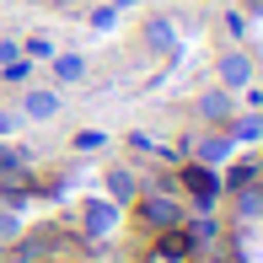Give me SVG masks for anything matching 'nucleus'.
I'll return each mask as SVG.
<instances>
[{
  "mask_svg": "<svg viewBox=\"0 0 263 263\" xmlns=\"http://www.w3.org/2000/svg\"><path fill=\"white\" fill-rule=\"evenodd\" d=\"M54 6H76V0H54Z\"/></svg>",
  "mask_w": 263,
  "mask_h": 263,
  "instance_id": "21",
  "label": "nucleus"
},
{
  "mask_svg": "<svg viewBox=\"0 0 263 263\" xmlns=\"http://www.w3.org/2000/svg\"><path fill=\"white\" fill-rule=\"evenodd\" d=\"M215 76H220L226 91H247V86H253V76H258V59L247 54V49H220V59H215Z\"/></svg>",
  "mask_w": 263,
  "mask_h": 263,
  "instance_id": "1",
  "label": "nucleus"
},
{
  "mask_svg": "<svg viewBox=\"0 0 263 263\" xmlns=\"http://www.w3.org/2000/svg\"><path fill=\"white\" fill-rule=\"evenodd\" d=\"M113 16H118L113 6H97V11H91V27H113Z\"/></svg>",
  "mask_w": 263,
  "mask_h": 263,
  "instance_id": "18",
  "label": "nucleus"
},
{
  "mask_svg": "<svg viewBox=\"0 0 263 263\" xmlns=\"http://www.w3.org/2000/svg\"><path fill=\"white\" fill-rule=\"evenodd\" d=\"M49 54H54L49 38H27V59H49Z\"/></svg>",
  "mask_w": 263,
  "mask_h": 263,
  "instance_id": "17",
  "label": "nucleus"
},
{
  "mask_svg": "<svg viewBox=\"0 0 263 263\" xmlns=\"http://www.w3.org/2000/svg\"><path fill=\"white\" fill-rule=\"evenodd\" d=\"M76 145H81V151H102V129H81Z\"/></svg>",
  "mask_w": 263,
  "mask_h": 263,
  "instance_id": "16",
  "label": "nucleus"
},
{
  "mask_svg": "<svg viewBox=\"0 0 263 263\" xmlns=\"http://www.w3.org/2000/svg\"><path fill=\"white\" fill-rule=\"evenodd\" d=\"M27 76H32V65H27L22 54H16V59H6V81H16V86H22Z\"/></svg>",
  "mask_w": 263,
  "mask_h": 263,
  "instance_id": "15",
  "label": "nucleus"
},
{
  "mask_svg": "<svg viewBox=\"0 0 263 263\" xmlns=\"http://www.w3.org/2000/svg\"><path fill=\"white\" fill-rule=\"evenodd\" d=\"M22 113H27L32 124H49V118L59 113V91L54 86H27L22 91Z\"/></svg>",
  "mask_w": 263,
  "mask_h": 263,
  "instance_id": "8",
  "label": "nucleus"
},
{
  "mask_svg": "<svg viewBox=\"0 0 263 263\" xmlns=\"http://www.w3.org/2000/svg\"><path fill=\"white\" fill-rule=\"evenodd\" d=\"M107 199H113V204H135L140 199V177L129 172V166H107Z\"/></svg>",
  "mask_w": 263,
  "mask_h": 263,
  "instance_id": "10",
  "label": "nucleus"
},
{
  "mask_svg": "<svg viewBox=\"0 0 263 263\" xmlns=\"http://www.w3.org/2000/svg\"><path fill=\"white\" fill-rule=\"evenodd\" d=\"M177 177H183V188L194 194L199 210H210L215 199H220V177H215V166H204V161H183V172H177Z\"/></svg>",
  "mask_w": 263,
  "mask_h": 263,
  "instance_id": "3",
  "label": "nucleus"
},
{
  "mask_svg": "<svg viewBox=\"0 0 263 263\" xmlns=\"http://www.w3.org/2000/svg\"><path fill=\"white\" fill-rule=\"evenodd\" d=\"M49 65H54V81H65V86L86 76V59L81 54H49Z\"/></svg>",
  "mask_w": 263,
  "mask_h": 263,
  "instance_id": "11",
  "label": "nucleus"
},
{
  "mask_svg": "<svg viewBox=\"0 0 263 263\" xmlns=\"http://www.w3.org/2000/svg\"><path fill=\"white\" fill-rule=\"evenodd\" d=\"M135 210H140V220H145L151 231H172V226L188 220L183 204H177L172 194H145V199H135Z\"/></svg>",
  "mask_w": 263,
  "mask_h": 263,
  "instance_id": "2",
  "label": "nucleus"
},
{
  "mask_svg": "<svg viewBox=\"0 0 263 263\" xmlns=\"http://www.w3.org/2000/svg\"><path fill=\"white\" fill-rule=\"evenodd\" d=\"M226 135H231V140H258V135H263V118H231Z\"/></svg>",
  "mask_w": 263,
  "mask_h": 263,
  "instance_id": "13",
  "label": "nucleus"
},
{
  "mask_svg": "<svg viewBox=\"0 0 263 263\" xmlns=\"http://www.w3.org/2000/svg\"><path fill=\"white\" fill-rule=\"evenodd\" d=\"M140 49H151L156 59L177 54V22L172 16H145L140 22Z\"/></svg>",
  "mask_w": 263,
  "mask_h": 263,
  "instance_id": "4",
  "label": "nucleus"
},
{
  "mask_svg": "<svg viewBox=\"0 0 263 263\" xmlns=\"http://www.w3.org/2000/svg\"><path fill=\"white\" fill-rule=\"evenodd\" d=\"M258 166H263V161H258Z\"/></svg>",
  "mask_w": 263,
  "mask_h": 263,
  "instance_id": "23",
  "label": "nucleus"
},
{
  "mask_svg": "<svg viewBox=\"0 0 263 263\" xmlns=\"http://www.w3.org/2000/svg\"><path fill=\"white\" fill-rule=\"evenodd\" d=\"M253 177H258V161H236L231 172L220 177V188H247V183H253Z\"/></svg>",
  "mask_w": 263,
  "mask_h": 263,
  "instance_id": "12",
  "label": "nucleus"
},
{
  "mask_svg": "<svg viewBox=\"0 0 263 263\" xmlns=\"http://www.w3.org/2000/svg\"><path fill=\"white\" fill-rule=\"evenodd\" d=\"M81 231L86 236H113L118 231V204L113 199H86L81 204Z\"/></svg>",
  "mask_w": 263,
  "mask_h": 263,
  "instance_id": "5",
  "label": "nucleus"
},
{
  "mask_svg": "<svg viewBox=\"0 0 263 263\" xmlns=\"http://www.w3.org/2000/svg\"><path fill=\"white\" fill-rule=\"evenodd\" d=\"M199 107V118H204V124H215V129H226L236 118V91H226V86H215V91H204V97L194 102Z\"/></svg>",
  "mask_w": 263,
  "mask_h": 263,
  "instance_id": "7",
  "label": "nucleus"
},
{
  "mask_svg": "<svg viewBox=\"0 0 263 263\" xmlns=\"http://www.w3.org/2000/svg\"><path fill=\"white\" fill-rule=\"evenodd\" d=\"M6 135H16V113H11V107H0V140Z\"/></svg>",
  "mask_w": 263,
  "mask_h": 263,
  "instance_id": "19",
  "label": "nucleus"
},
{
  "mask_svg": "<svg viewBox=\"0 0 263 263\" xmlns=\"http://www.w3.org/2000/svg\"><path fill=\"white\" fill-rule=\"evenodd\" d=\"M54 263H65V258H54Z\"/></svg>",
  "mask_w": 263,
  "mask_h": 263,
  "instance_id": "22",
  "label": "nucleus"
},
{
  "mask_svg": "<svg viewBox=\"0 0 263 263\" xmlns=\"http://www.w3.org/2000/svg\"><path fill=\"white\" fill-rule=\"evenodd\" d=\"M0 236H16V215H0Z\"/></svg>",
  "mask_w": 263,
  "mask_h": 263,
  "instance_id": "20",
  "label": "nucleus"
},
{
  "mask_svg": "<svg viewBox=\"0 0 263 263\" xmlns=\"http://www.w3.org/2000/svg\"><path fill=\"white\" fill-rule=\"evenodd\" d=\"M151 258H161V263H188V258H194V236H188L183 226H172V231L156 236V253H151Z\"/></svg>",
  "mask_w": 263,
  "mask_h": 263,
  "instance_id": "9",
  "label": "nucleus"
},
{
  "mask_svg": "<svg viewBox=\"0 0 263 263\" xmlns=\"http://www.w3.org/2000/svg\"><path fill=\"white\" fill-rule=\"evenodd\" d=\"M236 194H242V199H236V210H242L247 220H253V215H263V188L247 183V188H236Z\"/></svg>",
  "mask_w": 263,
  "mask_h": 263,
  "instance_id": "14",
  "label": "nucleus"
},
{
  "mask_svg": "<svg viewBox=\"0 0 263 263\" xmlns=\"http://www.w3.org/2000/svg\"><path fill=\"white\" fill-rule=\"evenodd\" d=\"M188 151H194V161H204V166H220V161H231V151H236V140L226 135V129H210V135H199V140H188Z\"/></svg>",
  "mask_w": 263,
  "mask_h": 263,
  "instance_id": "6",
  "label": "nucleus"
}]
</instances>
